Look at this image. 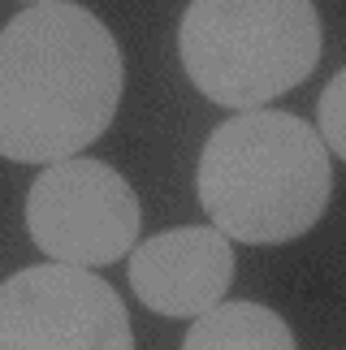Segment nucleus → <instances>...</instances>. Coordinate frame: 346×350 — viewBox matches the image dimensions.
<instances>
[{
  "mask_svg": "<svg viewBox=\"0 0 346 350\" xmlns=\"http://www.w3.org/2000/svg\"><path fill=\"white\" fill-rule=\"evenodd\" d=\"M122 78V48L91 9H22L0 31V156L57 165L87 152L113 126Z\"/></svg>",
  "mask_w": 346,
  "mask_h": 350,
  "instance_id": "f257e3e1",
  "label": "nucleus"
},
{
  "mask_svg": "<svg viewBox=\"0 0 346 350\" xmlns=\"http://www.w3.org/2000/svg\"><path fill=\"white\" fill-rule=\"evenodd\" d=\"M334 195V165L303 117L251 109L221 121L199 156V204L212 230L247 247L308 234Z\"/></svg>",
  "mask_w": 346,
  "mask_h": 350,
  "instance_id": "f03ea898",
  "label": "nucleus"
},
{
  "mask_svg": "<svg viewBox=\"0 0 346 350\" xmlns=\"http://www.w3.org/2000/svg\"><path fill=\"white\" fill-rule=\"evenodd\" d=\"M186 78L221 109H269L321 61L312 0H191L178 26Z\"/></svg>",
  "mask_w": 346,
  "mask_h": 350,
  "instance_id": "7ed1b4c3",
  "label": "nucleus"
},
{
  "mask_svg": "<svg viewBox=\"0 0 346 350\" xmlns=\"http://www.w3.org/2000/svg\"><path fill=\"white\" fill-rule=\"evenodd\" d=\"M26 230L52 264L100 268L135 251L143 208L130 182L104 160H57L26 195Z\"/></svg>",
  "mask_w": 346,
  "mask_h": 350,
  "instance_id": "20e7f679",
  "label": "nucleus"
},
{
  "mask_svg": "<svg viewBox=\"0 0 346 350\" xmlns=\"http://www.w3.org/2000/svg\"><path fill=\"white\" fill-rule=\"evenodd\" d=\"M0 350H135V333L109 281L35 264L0 286Z\"/></svg>",
  "mask_w": 346,
  "mask_h": 350,
  "instance_id": "39448f33",
  "label": "nucleus"
},
{
  "mask_svg": "<svg viewBox=\"0 0 346 350\" xmlns=\"http://www.w3.org/2000/svg\"><path fill=\"white\" fill-rule=\"evenodd\" d=\"M234 281V247L212 225H182L130 251V290L156 316L199 320Z\"/></svg>",
  "mask_w": 346,
  "mask_h": 350,
  "instance_id": "423d86ee",
  "label": "nucleus"
},
{
  "mask_svg": "<svg viewBox=\"0 0 346 350\" xmlns=\"http://www.w3.org/2000/svg\"><path fill=\"white\" fill-rule=\"evenodd\" d=\"M182 350H299V346L290 325L269 307L221 303L191 325Z\"/></svg>",
  "mask_w": 346,
  "mask_h": 350,
  "instance_id": "0eeeda50",
  "label": "nucleus"
},
{
  "mask_svg": "<svg viewBox=\"0 0 346 350\" xmlns=\"http://www.w3.org/2000/svg\"><path fill=\"white\" fill-rule=\"evenodd\" d=\"M316 134L321 143L334 152L338 160H346V70H338L329 78V87L321 91V109H316Z\"/></svg>",
  "mask_w": 346,
  "mask_h": 350,
  "instance_id": "6e6552de",
  "label": "nucleus"
},
{
  "mask_svg": "<svg viewBox=\"0 0 346 350\" xmlns=\"http://www.w3.org/2000/svg\"><path fill=\"white\" fill-rule=\"evenodd\" d=\"M26 5H52V0H26Z\"/></svg>",
  "mask_w": 346,
  "mask_h": 350,
  "instance_id": "1a4fd4ad",
  "label": "nucleus"
}]
</instances>
